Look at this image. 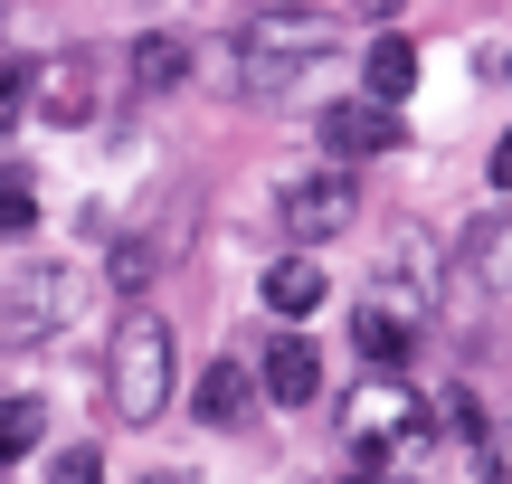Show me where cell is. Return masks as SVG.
Returning a JSON list of instances; mask_svg holds the SVG:
<instances>
[{
    "instance_id": "cell-20",
    "label": "cell",
    "mask_w": 512,
    "mask_h": 484,
    "mask_svg": "<svg viewBox=\"0 0 512 484\" xmlns=\"http://www.w3.org/2000/svg\"><path fill=\"white\" fill-rule=\"evenodd\" d=\"M10 105H29V67H19V57L0 48V114H10Z\"/></svg>"
},
{
    "instance_id": "cell-13",
    "label": "cell",
    "mask_w": 512,
    "mask_h": 484,
    "mask_svg": "<svg viewBox=\"0 0 512 484\" xmlns=\"http://www.w3.org/2000/svg\"><path fill=\"white\" fill-rule=\"evenodd\" d=\"M323 295H332V285H323V266H313V247H294V257H275V266H266V314L304 323Z\"/></svg>"
},
{
    "instance_id": "cell-15",
    "label": "cell",
    "mask_w": 512,
    "mask_h": 484,
    "mask_svg": "<svg viewBox=\"0 0 512 484\" xmlns=\"http://www.w3.org/2000/svg\"><path fill=\"white\" fill-rule=\"evenodd\" d=\"M29 447H48V399H0V466H19Z\"/></svg>"
},
{
    "instance_id": "cell-11",
    "label": "cell",
    "mask_w": 512,
    "mask_h": 484,
    "mask_svg": "<svg viewBox=\"0 0 512 484\" xmlns=\"http://www.w3.org/2000/svg\"><path fill=\"white\" fill-rule=\"evenodd\" d=\"M456 257H465V276H475L484 295H512V209H484L456 238Z\"/></svg>"
},
{
    "instance_id": "cell-17",
    "label": "cell",
    "mask_w": 512,
    "mask_h": 484,
    "mask_svg": "<svg viewBox=\"0 0 512 484\" xmlns=\"http://www.w3.org/2000/svg\"><path fill=\"white\" fill-rule=\"evenodd\" d=\"M152 266H162V247H152V238H124V247L105 257V276H114V295H143Z\"/></svg>"
},
{
    "instance_id": "cell-12",
    "label": "cell",
    "mask_w": 512,
    "mask_h": 484,
    "mask_svg": "<svg viewBox=\"0 0 512 484\" xmlns=\"http://www.w3.org/2000/svg\"><path fill=\"white\" fill-rule=\"evenodd\" d=\"M408 342H418V323H408L399 304H361V314H351V352H361L370 371H399Z\"/></svg>"
},
{
    "instance_id": "cell-8",
    "label": "cell",
    "mask_w": 512,
    "mask_h": 484,
    "mask_svg": "<svg viewBox=\"0 0 512 484\" xmlns=\"http://www.w3.org/2000/svg\"><path fill=\"white\" fill-rule=\"evenodd\" d=\"M256 390H266L275 409H304V399H323V352H313L304 333H275L266 361H256Z\"/></svg>"
},
{
    "instance_id": "cell-7",
    "label": "cell",
    "mask_w": 512,
    "mask_h": 484,
    "mask_svg": "<svg viewBox=\"0 0 512 484\" xmlns=\"http://www.w3.org/2000/svg\"><path fill=\"white\" fill-rule=\"evenodd\" d=\"M399 105H380V95H351V105L323 114V152L332 162H370V152H399Z\"/></svg>"
},
{
    "instance_id": "cell-2",
    "label": "cell",
    "mask_w": 512,
    "mask_h": 484,
    "mask_svg": "<svg viewBox=\"0 0 512 484\" xmlns=\"http://www.w3.org/2000/svg\"><path fill=\"white\" fill-rule=\"evenodd\" d=\"M171 390H181L171 323L152 314V304H124V323H114V342H105V409L124 418V428H152V418L171 409Z\"/></svg>"
},
{
    "instance_id": "cell-16",
    "label": "cell",
    "mask_w": 512,
    "mask_h": 484,
    "mask_svg": "<svg viewBox=\"0 0 512 484\" xmlns=\"http://www.w3.org/2000/svg\"><path fill=\"white\" fill-rule=\"evenodd\" d=\"M38 228V181L19 162H0V238H29Z\"/></svg>"
},
{
    "instance_id": "cell-19",
    "label": "cell",
    "mask_w": 512,
    "mask_h": 484,
    "mask_svg": "<svg viewBox=\"0 0 512 484\" xmlns=\"http://www.w3.org/2000/svg\"><path fill=\"white\" fill-rule=\"evenodd\" d=\"M446 428H456L465 447H484V437H494V418H484V399H475V390H456V399H446Z\"/></svg>"
},
{
    "instance_id": "cell-14",
    "label": "cell",
    "mask_w": 512,
    "mask_h": 484,
    "mask_svg": "<svg viewBox=\"0 0 512 484\" xmlns=\"http://www.w3.org/2000/svg\"><path fill=\"white\" fill-rule=\"evenodd\" d=\"M408 86H418V48H408L399 29H380V38H370V57H361V95H380V105H399Z\"/></svg>"
},
{
    "instance_id": "cell-4",
    "label": "cell",
    "mask_w": 512,
    "mask_h": 484,
    "mask_svg": "<svg viewBox=\"0 0 512 484\" xmlns=\"http://www.w3.org/2000/svg\"><path fill=\"white\" fill-rule=\"evenodd\" d=\"M351 219H361V181H351V162L294 171V181L275 190V228H285L294 247H323V238H342Z\"/></svg>"
},
{
    "instance_id": "cell-9",
    "label": "cell",
    "mask_w": 512,
    "mask_h": 484,
    "mask_svg": "<svg viewBox=\"0 0 512 484\" xmlns=\"http://www.w3.org/2000/svg\"><path fill=\"white\" fill-rule=\"evenodd\" d=\"M124 86H133V95H171V86H190V38L143 29V38L124 48Z\"/></svg>"
},
{
    "instance_id": "cell-3",
    "label": "cell",
    "mask_w": 512,
    "mask_h": 484,
    "mask_svg": "<svg viewBox=\"0 0 512 484\" xmlns=\"http://www.w3.org/2000/svg\"><path fill=\"white\" fill-rule=\"evenodd\" d=\"M342 48V19H323L313 0H266V10L238 29V86L247 95H285L304 67H323V57Z\"/></svg>"
},
{
    "instance_id": "cell-21",
    "label": "cell",
    "mask_w": 512,
    "mask_h": 484,
    "mask_svg": "<svg viewBox=\"0 0 512 484\" xmlns=\"http://www.w3.org/2000/svg\"><path fill=\"white\" fill-rule=\"evenodd\" d=\"M484 181H494V190H512V133L494 143V162H484Z\"/></svg>"
},
{
    "instance_id": "cell-5",
    "label": "cell",
    "mask_w": 512,
    "mask_h": 484,
    "mask_svg": "<svg viewBox=\"0 0 512 484\" xmlns=\"http://www.w3.org/2000/svg\"><path fill=\"white\" fill-rule=\"evenodd\" d=\"M95 95H105V57H95V48H57L48 67H29V105L48 114L57 133L95 124Z\"/></svg>"
},
{
    "instance_id": "cell-6",
    "label": "cell",
    "mask_w": 512,
    "mask_h": 484,
    "mask_svg": "<svg viewBox=\"0 0 512 484\" xmlns=\"http://www.w3.org/2000/svg\"><path fill=\"white\" fill-rule=\"evenodd\" d=\"M67 304H76V276H67V266H38V276H19L10 295H0V342H38V333H57V323H67Z\"/></svg>"
},
{
    "instance_id": "cell-24",
    "label": "cell",
    "mask_w": 512,
    "mask_h": 484,
    "mask_svg": "<svg viewBox=\"0 0 512 484\" xmlns=\"http://www.w3.org/2000/svg\"><path fill=\"white\" fill-rule=\"evenodd\" d=\"M503 86H512V57H503Z\"/></svg>"
},
{
    "instance_id": "cell-22",
    "label": "cell",
    "mask_w": 512,
    "mask_h": 484,
    "mask_svg": "<svg viewBox=\"0 0 512 484\" xmlns=\"http://www.w3.org/2000/svg\"><path fill=\"white\" fill-rule=\"evenodd\" d=\"M342 484H389V475H380V466H351V475H342Z\"/></svg>"
},
{
    "instance_id": "cell-1",
    "label": "cell",
    "mask_w": 512,
    "mask_h": 484,
    "mask_svg": "<svg viewBox=\"0 0 512 484\" xmlns=\"http://www.w3.org/2000/svg\"><path fill=\"white\" fill-rule=\"evenodd\" d=\"M342 447H351V466H399L408 484L437 447V418L399 371H370V390H351V409H342Z\"/></svg>"
},
{
    "instance_id": "cell-10",
    "label": "cell",
    "mask_w": 512,
    "mask_h": 484,
    "mask_svg": "<svg viewBox=\"0 0 512 484\" xmlns=\"http://www.w3.org/2000/svg\"><path fill=\"white\" fill-rule=\"evenodd\" d=\"M256 399H266V390H256V371H247V361H209V371H200V390H190V409H200L209 428H247V418H256Z\"/></svg>"
},
{
    "instance_id": "cell-18",
    "label": "cell",
    "mask_w": 512,
    "mask_h": 484,
    "mask_svg": "<svg viewBox=\"0 0 512 484\" xmlns=\"http://www.w3.org/2000/svg\"><path fill=\"white\" fill-rule=\"evenodd\" d=\"M48 484H105V456H95V447H57L48 456Z\"/></svg>"
},
{
    "instance_id": "cell-23",
    "label": "cell",
    "mask_w": 512,
    "mask_h": 484,
    "mask_svg": "<svg viewBox=\"0 0 512 484\" xmlns=\"http://www.w3.org/2000/svg\"><path fill=\"white\" fill-rule=\"evenodd\" d=\"M503 428H512V380H503Z\"/></svg>"
}]
</instances>
